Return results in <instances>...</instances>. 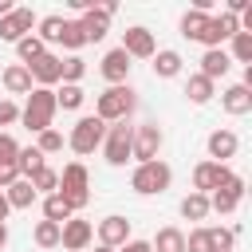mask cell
<instances>
[{
	"label": "cell",
	"instance_id": "836d02e7",
	"mask_svg": "<svg viewBox=\"0 0 252 252\" xmlns=\"http://www.w3.org/2000/svg\"><path fill=\"white\" fill-rule=\"evenodd\" d=\"M185 252H217L213 232H209V228H193V232L185 236Z\"/></svg>",
	"mask_w": 252,
	"mask_h": 252
},
{
	"label": "cell",
	"instance_id": "ffe728a7",
	"mask_svg": "<svg viewBox=\"0 0 252 252\" xmlns=\"http://www.w3.org/2000/svg\"><path fill=\"white\" fill-rule=\"evenodd\" d=\"M4 91H8V94H32V71H28L24 63L4 67Z\"/></svg>",
	"mask_w": 252,
	"mask_h": 252
},
{
	"label": "cell",
	"instance_id": "52a82bcc",
	"mask_svg": "<svg viewBox=\"0 0 252 252\" xmlns=\"http://www.w3.org/2000/svg\"><path fill=\"white\" fill-rule=\"evenodd\" d=\"M130 150H134V126L118 122V126H106V138H102V154L110 165H126L130 161Z\"/></svg>",
	"mask_w": 252,
	"mask_h": 252
},
{
	"label": "cell",
	"instance_id": "4fadbf2b",
	"mask_svg": "<svg viewBox=\"0 0 252 252\" xmlns=\"http://www.w3.org/2000/svg\"><path fill=\"white\" fill-rule=\"evenodd\" d=\"M122 51L130 55V59H154V32H146V28H126L122 32Z\"/></svg>",
	"mask_w": 252,
	"mask_h": 252
},
{
	"label": "cell",
	"instance_id": "ab89813d",
	"mask_svg": "<svg viewBox=\"0 0 252 252\" xmlns=\"http://www.w3.org/2000/svg\"><path fill=\"white\" fill-rule=\"evenodd\" d=\"M16 154H20L16 138L12 134H0V165H16Z\"/></svg>",
	"mask_w": 252,
	"mask_h": 252
},
{
	"label": "cell",
	"instance_id": "7bdbcfd3",
	"mask_svg": "<svg viewBox=\"0 0 252 252\" xmlns=\"http://www.w3.org/2000/svg\"><path fill=\"white\" fill-rule=\"evenodd\" d=\"M114 252H150V240H126V244L114 248Z\"/></svg>",
	"mask_w": 252,
	"mask_h": 252
},
{
	"label": "cell",
	"instance_id": "f1b7e54d",
	"mask_svg": "<svg viewBox=\"0 0 252 252\" xmlns=\"http://www.w3.org/2000/svg\"><path fill=\"white\" fill-rule=\"evenodd\" d=\"M28 181H32V189H35V193H47V197L59 189V173H55V169H47V165H39Z\"/></svg>",
	"mask_w": 252,
	"mask_h": 252
},
{
	"label": "cell",
	"instance_id": "f546056e",
	"mask_svg": "<svg viewBox=\"0 0 252 252\" xmlns=\"http://www.w3.org/2000/svg\"><path fill=\"white\" fill-rule=\"evenodd\" d=\"M87 75V63L79 59V55H67V59H59V79L63 83H75L79 87V79Z\"/></svg>",
	"mask_w": 252,
	"mask_h": 252
},
{
	"label": "cell",
	"instance_id": "4316f807",
	"mask_svg": "<svg viewBox=\"0 0 252 252\" xmlns=\"http://www.w3.org/2000/svg\"><path fill=\"white\" fill-rule=\"evenodd\" d=\"M43 51H47V43H43L39 35H24V39L16 43V55H20V63H24V67H32Z\"/></svg>",
	"mask_w": 252,
	"mask_h": 252
},
{
	"label": "cell",
	"instance_id": "d6986e66",
	"mask_svg": "<svg viewBox=\"0 0 252 252\" xmlns=\"http://www.w3.org/2000/svg\"><path fill=\"white\" fill-rule=\"evenodd\" d=\"M240 197H244V177L232 181L228 189H217V193L209 197V213H232V209L240 205Z\"/></svg>",
	"mask_w": 252,
	"mask_h": 252
},
{
	"label": "cell",
	"instance_id": "4dcf8cb0",
	"mask_svg": "<svg viewBox=\"0 0 252 252\" xmlns=\"http://www.w3.org/2000/svg\"><path fill=\"white\" fill-rule=\"evenodd\" d=\"M185 94H189V98L201 106V102H209V98H213V83H209L205 75H189V83H185Z\"/></svg>",
	"mask_w": 252,
	"mask_h": 252
},
{
	"label": "cell",
	"instance_id": "b9f144b4",
	"mask_svg": "<svg viewBox=\"0 0 252 252\" xmlns=\"http://www.w3.org/2000/svg\"><path fill=\"white\" fill-rule=\"evenodd\" d=\"M12 122H20V106L12 98H0V126H12Z\"/></svg>",
	"mask_w": 252,
	"mask_h": 252
},
{
	"label": "cell",
	"instance_id": "60d3db41",
	"mask_svg": "<svg viewBox=\"0 0 252 252\" xmlns=\"http://www.w3.org/2000/svg\"><path fill=\"white\" fill-rule=\"evenodd\" d=\"M209 232H213L217 252H232V244H236V232H232V228H209Z\"/></svg>",
	"mask_w": 252,
	"mask_h": 252
},
{
	"label": "cell",
	"instance_id": "d590c367",
	"mask_svg": "<svg viewBox=\"0 0 252 252\" xmlns=\"http://www.w3.org/2000/svg\"><path fill=\"white\" fill-rule=\"evenodd\" d=\"M228 59H240V63L252 67V32H236L232 35V55Z\"/></svg>",
	"mask_w": 252,
	"mask_h": 252
},
{
	"label": "cell",
	"instance_id": "6da1fadb",
	"mask_svg": "<svg viewBox=\"0 0 252 252\" xmlns=\"http://www.w3.org/2000/svg\"><path fill=\"white\" fill-rule=\"evenodd\" d=\"M134 106H138L134 87H130V83H118V87H106V91L98 94L94 118H102V122H126V114H130Z\"/></svg>",
	"mask_w": 252,
	"mask_h": 252
},
{
	"label": "cell",
	"instance_id": "d4e9b609",
	"mask_svg": "<svg viewBox=\"0 0 252 252\" xmlns=\"http://www.w3.org/2000/svg\"><path fill=\"white\" fill-rule=\"evenodd\" d=\"M154 75H158V79L181 75V55H177V51H154Z\"/></svg>",
	"mask_w": 252,
	"mask_h": 252
},
{
	"label": "cell",
	"instance_id": "ba28073f",
	"mask_svg": "<svg viewBox=\"0 0 252 252\" xmlns=\"http://www.w3.org/2000/svg\"><path fill=\"white\" fill-rule=\"evenodd\" d=\"M161 126H154V122H142V126H134V150H130V158H138V165L142 161H158V150H161Z\"/></svg>",
	"mask_w": 252,
	"mask_h": 252
},
{
	"label": "cell",
	"instance_id": "e0dca14e",
	"mask_svg": "<svg viewBox=\"0 0 252 252\" xmlns=\"http://www.w3.org/2000/svg\"><path fill=\"white\" fill-rule=\"evenodd\" d=\"M28 71H32V83H35V87H47V91H51V83H59V55L43 51Z\"/></svg>",
	"mask_w": 252,
	"mask_h": 252
},
{
	"label": "cell",
	"instance_id": "f35d334b",
	"mask_svg": "<svg viewBox=\"0 0 252 252\" xmlns=\"http://www.w3.org/2000/svg\"><path fill=\"white\" fill-rule=\"evenodd\" d=\"M35 150H39L43 158H47V154H55V150H63V134H59L55 126H51V130H43V134H39V142H35Z\"/></svg>",
	"mask_w": 252,
	"mask_h": 252
},
{
	"label": "cell",
	"instance_id": "277c9868",
	"mask_svg": "<svg viewBox=\"0 0 252 252\" xmlns=\"http://www.w3.org/2000/svg\"><path fill=\"white\" fill-rule=\"evenodd\" d=\"M169 181H173V169H169L165 161H142V165L134 169V177H130L134 193H142V197H150V193H165Z\"/></svg>",
	"mask_w": 252,
	"mask_h": 252
},
{
	"label": "cell",
	"instance_id": "cb8c5ba5",
	"mask_svg": "<svg viewBox=\"0 0 252 252\" xmlns=\"http://www.w3.org/2000/svg\"><path fill=\"white\" fill-rule=\"evenodd\" d=\"M205 28H209V12L193 8V12H185V16H181V35H185V39H201V35H205Z\"/></svg>",
	"mask_w": 252,
	"mask_h": 252
},
{
	"label": "cell",
	"instance_id": "7c38bea8",
	"mask_svg": "<svg viewBox=\"0 0 252 252\" xmlns=\"http://www.w3.org/2000/svg\"><path fill=\"white\" fill-rule=\"evenodd\" d=\"M236 32H240V16L220 12V16H209V28H205L201 43H205V47H220V43H224V39H232Z\"/></svg>",
	"mask_w": 252,
	"mask_h": 252
},
{
	"label": "cell",
	"instance_id": "3957f363",
	"mask_svg": "<svg viewBox=\"0 0 252 252\" xmlns=\"http://www.w3.org/2000/svg\"><path fill=\"white\" fill-rule=\"evenodd\" d=\"M102 138H106V122H102V118H94V114H83V118L71 126L67 146H71L75 154H94V150L102 146Z\"/></svg>",
	"mask_w": 252,
	"mask_h": 252
},
{
	"label": "cell",
	"instance_id": "5b68a950",
	"mask_svg": "<svg viewBox=\"0 0 252 252\" xmlns=\"http://www.w3.org/2000/svg\"><path fill=\"white\" fill-rule=\"evenodd\" d=\"M55 193L71 205V213H75V209H83V205L91 201V193H87V169H83L79 161L63 165V173H59V189H55Z\"/></svg>",
	"mask_w": 252,
	"mask_h": 252
},
{
	"label": "cell",
	"instance_id": "ac0fdd59",
	"mask_svg": "<svg viewBox=\"0 0 252 252\" xmlns=\"http://www.w3.org/2000/svg\"><path fill=\"white\" fill-rule=\"evenodd\" d=\"M228 67H232V59H228V51H224V47H209V51L201 55V75H205L209 83H217Z\"/></svg>",
	"mask_w": 252,
	"mask_h": 252
},
{
	"label": "cell",
	"instance_id": "8fae6325",
	"mask_svg": "<svg viewBox=\"0 0 252 252\" xmlns=\"http://www.w3.org/2000/svg\"><path fill=\"white\" fill-rule=\"evenodd\" d=\"M91 236H94V224H91V220L71 217V220L59 224V244H63L67 252H83V248L91 244Z\"/></svg>",
	"mask_w": 252,
	"mask_h": 252
},
{
	"label": "cell",
	"instance_id": "ee69618b",
	"mask_svg": "<svg viewBox=\"0 0 252 252\" xmlns=\"http://www.w3.org/2000/svg\"><path fill=\"white\" fill-rule=\"evenodd\" d=\"M8 213H12V205H8V197H4V189H0V220H8Z\"/></svg>",
	"mask_w": 252,
	"mask_h": 252
},
{
	"label": "cell",
	"instance_id": "7dc6e473",
	"mask_svg": "<svg viewBox=\"0 0 252 252\" xmlns=\"http://www.w3.org/2000/svg\"><path fill=\"white\" fill-rule=\"evenodd\" d=\"M94 252H114V248H106V244H98V248H94Z\"/></svg>",
	"mask_w": 252,
	"mask_h": 252
},
{
	"label": "cell",
	"instance_id": "7a4b0ae2",
	"mask_svg": "<svg viewBox=\"0 0 252 252\" xmlns=\"http://www.w3.org/2000/svg\"><path fill=\"white\" fill-rule=\"evenodd\" d=\"M55 91H47V87H32V94H28V106L20 110V122L28 126V130H35V134H43V130H51V118H55Z\"/></svg>",
	"mask_w": 252,
	"mask_h": 252
},
{
	"label": "cell",
	"instance_id": "9a60e30c",
	"mask_svg": "<svg viewBox=\"0 0 252 252\" xmlns=\"http://www.w3.org/2000/svg\"><path fill=\"white\" fill-rule=\"evenodd\" d=\"M98 240H102L106 248H122V244L130 240V220H126V217H102V220H98Z\"/></svg>",
	"mask_w": 252,
	"mask_h": 252
},
{
	"label": "cell",
	"instance_id": "74e56055",
	"mask_svg": "<svg viewBox=\"0 0 252 252\" xmlns=\"http://www.w3.org/2000/svg\"><path fill=\"white\" fill-rule=\"evenodd\" d=\"M59 32H63V16H43L39 20V39L43 43H59Z\"/></svg>",
	"mask_w": 252,
	"mask_h": 252
},
{
	"label": "cell",
	"instance_id": "1f68e13d",
	"mask_svg": "<svg viewBox=\"0 0 252 252\" xmlns=\"http://www.w3.org/2000/svg\"><path fill=\"white\" fill-rule=\"evenodd\" d=\"M83 87H75V83H63V91H55V106H63V110H79L83 106Z\"/></svg>",
	"mask_w": 252,
	"mask_h": 252
},
{
	"label": "cell",
	"instance_id": "83f0119b",
	"mask_svg": "<svg viewBox=\"0 0 252 252\" xmlns=\"http://www.w3.org/2000/svg\"><path fill=\"white\" fill-rule=\"evenodd\" d=\"M181 217H185V220H205V217H209V197H205V193H189V197L181 201Z\"/></svg>",
	"mask_w": 252,
	"mask_h": 252
},
{
	"label": "cell",
	"instance_id": "2e32d148",
	"mask_svg": "<svg viewBox=\"0 0 252 252\" xmlns=\"http://www.w3.org/2000/svg\"><path fill=\"white\" fill-rule=\"evenodd\" d=\"M236 150H240V138H236L232 130H213V134H209V161L224 165V158H232Z\"/></svg>",
	"mask_w": 252,
	"mask_h": 252
},
{
	"label": "cell",
	"instance_id": "30bf717a",
	"mask_svg": "<svg viewBox=\"0 0 252 252\" xmlns=\"http://www.w3.org/2000/svg\"><path fill=\"white\" fill-rule=\"evenodd\" d=\"M110 16H114V4H94L91 12H83V20H79L83 39H87V43H98V39L106 35V28H110Z\"/></svg>",
	"mask_w": 252,
	"mask_h": 252
},
{
	"label": "cell",
	"instance_id": "7402d4cb",
	"mask_svg": "<svg viewBox=\"0 0 252 252\" xmlns=\"http://www.w3.org/2000/svg\"><path fill=\"white\" fill-rule=\"evenodd\" d=\"M4 197H8V205H12V209H32V201H35L39 193L32 189V181H28V177H20V181H12V185L4 189Z\"/></svg>",
	"mask_w": 252,
	"mask_h": 252
},
{
	"label": "cell",
	"instance_id": "484cf974",
	"mask_svg": "<svg viewBox=\"0 0 252 252\" xmlns=\"http://www.w3.org/2000/svg\"><path fill=\"white\" fill-rule=\"evenodd\" d=\"M75 213H71V205L59 197V193H51V197H43V220H51V224H63V220H71Z\"/></svg>",
	"mask_w": 252,
	"mask_h": 252
},
{
	"label": "cell",
	"instance_id": "603a6c76",
	"mask_svg": "<svg viewBox=\"0 0 252 252\" xmlns=\"http://www.w3.org/2000/svg\"><path fill=\"white\" fill-rule=\"evenodd\" d=\"M150 252H185V232L181 228H158L150 240Z\"/></svg>",
	"mask_w": 252,
	"mask_h": 252
},
{
	"label": "cell",
	"instance_id": "f6af8a7d",
	"mask_svg": "<svg viewBox=\"0 0 252 252\" xmlns=\"http://www.w3.org/2000/svg\"><path fill=\"white\" fill-rule=\"evenodd\" d=\"M8 12H12V0H0V20H4Z\"/></svg>",
	"mask_w": 252,
	"mask_h": 252
},
{
	"label": "cell",
	"instance_id": "d6a6232c",
	"mask_svg": "<svg viewBox=\"0 0 252 252\" xmlns=\"http://www.w3.org/2000/svg\"><path fill=\"white\" fill-rule=\"evenodd\" d=\"M39 165H43V154H39L35 146H28V150H20V154H16V169H20V177H32Z\"/></svg>",
	"mask_w": 252,
	"mask_h": 252
},
{
	"label": "cell",
	"instance_id": "44dd1931",
	"mask_svg": "<svg viewBox=\"0 0 252 252\" xmlns=\"http://www.w3.org/2000/svg\"><path fill=\"white\" fill-rule=\"evenodd\" d=\"M220 102H224V110H228V114H248V110H252V91H248L244 83H236V87H228V91H224V98H220Z\"/></svg>",
	"mask_w": 252,
	"mask_h": 252
},
{
	"label": "cell",
	"instance_id": "e575fe53",
	"mask_svg": "<svg viewBox=\"0 0 252 252\" xmlns=\"http://www.w3.org/2000/svg\"><path fill=\"white\" fill-rule=\"evenodd\" d=\"M59 43H63V47H71V51H79V47L87 43V39H83V28H79V20H63Z\"/></svg>",
	"mask_w": 252,
	"mask_h": 252
},
{
	"label": "cell",
	"instance_id": "5bb4252c",
	"mask_svg": "<svg viewBox=\"0 0 252 252\" xmlns=\"http://www.w3.org/2000/svg\"><path fill=\"white\" fill-rule=\"evenodd\" d=\"M98 71H102V79H106L110 87H118V83H126V75H130V55H126L122 47H114V51L102 55Z\"/></svg>",
	"mask_w": 252,
	"mask_h": 252
},
{
	"label": "cell",
	"instance_id": "8992f818",
	"mask_svg": "<svg viewBox=\"0 0 252 252\" xmlns=\"http://www.w3.org/2000/svg\"><path fill=\"white\" fill-rule=\"evenodd\" d=\"M232 181H240V173H232L228 165H217V161H201L193 169V193H217V189H228Z\"/></svg>",
	"mask_w": 252,
	"mask_h": 252
},
{
	"label": "cell",
	"instance_id": "9c48e42d",
	"mask_svg": "<svg viewBox=\"0 0 252 252\" xmlns=\"http://www.w3.org/2000/svg\"><path fill=\"white\" fill-rule=\"evenodd\" d=\"M32 28H35V16H32V8H12V12L0 20V39H8V43H20L24 35H32Z\"/></svg>",
	"mask_w": 252,
	"mask_h": 252
},
{
	"label": "cell",
	"instance_id": "8d00e7d4",
	"mask_svg": "<svg viewBox=\"0 0 252 252\" xmlns=\"http://www.w3.org/2000/svg\"><path fill=\"white\" fill-rule=\"evenodd\" d=\"M35 244H39V248H59V224L39 220V224H35Z\"/></svg>",
	"mask_w": 252,
	"mask_h": 252
},
{
	"label": "cell",
	"instance_id": "bcb514c9",
	"mask_svg": "<svg viewBox=\"0 0 252 252\" xmlns=\"http://www.w3.org/2000/svg\"><path fill=\"white\" fill-rule=\"evenodd\" d=\"M4 244H8V224L0 220V248H4Z\"/></svg>",
	"mask_w": 252,
	"mask_h": 252
}]
</instances>
